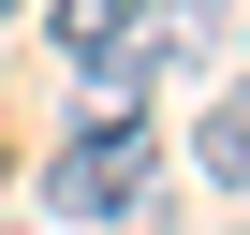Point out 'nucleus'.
<instances>
[{"instance_id":"1","label":"nucleus","mask_w":250,"mask_h":235,"mask_svg":"<svg viewBox=\"0 0 250 235\" xmlns=\"http://www.w3.org/2000/svg\"><path fill=\"white\" fill-rule=\"evenodd\" d=\"M162 206V147H147V118H88V133L44 162V220L59 235H133Z\"/></svg>"},{"instance_id":"2","label":"nucleus","mask_w":250,"mask_h":235,"mask_svg":"<svg viewBox=\"0 0 250 235\" xmlns=\"http://www.w3.org/2000/svg\"><path fill=\"white\" fill-rule=\"evenodd\" d=\"M44 30H59V59L88 74L103 118H133V103L177 74V15H162V0H44Z\"/></svg>"},{"instance_id":"3","label":"nucleus","mask_w":250,"mask_h":235,"mask_svg":"<svg viewBox=\"0 0 250 235\" xmlns=\"http://www.w3.org/2000/svg\"><path fill=\"white\" fill-rule=\"evenodd\" d=\"M191 162H206V191H235V176H250V133H235V88H221V103L191 118Z\"/></svg>"},{"instance_id":"4","label":"nucleus","mask_w":250,"mask_h":235,"mask_svg":"<svg viewBox=\"0 0 250 235\" xmlns=\"http://www.w3.org/2000/svg\"><path fill=\"white\" fill-rule=\"evenodd\" d=\"M0 15H30V0H0Z\"/></svg>"},{"instance_id":"5","label":"nucleus","mask_w":250,"mask_h":235,"mask_svg":"<svg viewBox=\"0 0 250 235\" xmlns=\"http://www.w3.org/2000/svg\"><path fill=\"white\" fill-rule=\"evenodd\" d=\"M0 191H15V162H0Z\"/></svg>"}]
</instances>
